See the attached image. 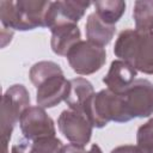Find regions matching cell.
I'll return each instance as SVG.
<instances>
[{
  "instance_id": "obj_13",
  "label": "cell",
  "mask_w": 153,
  "mask_h": 153,
  "mask_svg": "<svg viewBox=\"0 0 153 153\" xmlns=\"http://www.w3.org/2000/svg\"><path fill=\"white\" fill-rule=\"evenodd\" d=\"M69 82H71V87L65 103L68 105L69 110L84 114L86 103L94 94L93 85L87 79L81 76L71 79Z\"/></svg>"
},
{
  "instance_id": "obj_2",
  "label": "cell",
  "mask_w": 153,
  "mask_h": 153,
  "mask_svg": "<svg viewBox=\"0 0 153 153\" xmlns=\"http://www.w3.org/2000/svg\"><path fill=\"white\" fill-rule=\"evenodd\" d=\"M50 1L2 0L0 1V20L4 29L27 31L45 27V16Z\"/></svg>"
},
{
  "instance_id": "obj_5",
  "label": "cell",
  "mask_w": 153,
  "mask_h": 153,
  "mask_svg": "<svg viewBox=\"0 0 153 153\" xmlns=\"http://www.w3.org/2000/svg\"><path fill=\"white\" fill-rule=\"evenodd\" d=\"M71 68L80 75H90L98 72L106 61V51L90 41H80L74 44L66 55Z\"/></svg>"
},
{
  "instance_id": "obj_20",
  "label": "cell",
  "mask_w": 153,
  "mask_h": 153,
  "mask_svg": "<svg viewBox=\"0 0 153 153\" xmlns=\"http://www.w3.org/2000/svg\"><path fill=\"white\" fill-rule=\"evenodd\" d=\"M85 148L84 146L76 145V143H68L61 147L59 153H85Z\"/></svg>"
},
{
  "instance_id": "obj_11",
  "label": "cell",
  "mask_w": 153,
  "mask_h": 153,
  "mask_svg": "<svg viewBox=\"0 0 153 153\" xmlns=\"http://www.w3.org/2000/svg\"><path fill=\"white\" fill-rule=\"evenodd\" d=\"M136 75L137 71L131 65L122 60H114L106 75L103 78V82L108 86L109 91L122 94L135 81Z\"/></svg>"
},
{
  "instance_id": "obj_21",
  "label": "cell",
  "mask_w": 153,
  "mask_h": 153,
  "mask_svg": "<svg viewBox=\"0 0 153 153\" xmlns=\"http://www.w3.org/2000/svg\"><path fill=\"white\" fill-rule=\"evenodd\" d=\"M11 153H30V143L29 141L20 140L18 143L12 146Z\"/></svg>"
},
{
  "instance_id": "obj_17",
  "label": "cell",
  "mask_w": 153,
  "mask_h": 153,
  "mask_svg": "<svg viewBox=\"0 0 153 153\" xmlns=\"http://www.w3.org/2000/svg\"><path fill=\"white\" fill-rule=\"evenodd\" d=\"M60 73H63V72L57 63L53 61H39V62H36L30 68L29 76H30L32 85L35 87H38L39 84H42L45 79H48L51 75L60 74Z\"/></svg>"
},
{
  "instance_id": "obj_22",
  "label": "cell",
  "mask_w": 153,
  "mask_h": 153,
  "mask_svg": "<svg viewBox=\"0 0 153 153\" xmlns=\"http://www.w3.org/2000/svg\"><path fill=\"white\" fill-rule=\"evenodd\" d=\"M111 153H141L137 146L134 145H123V146H117L115 147Z\"/></svg>"
},
{
  "instance_id": "obj_23",
  "label": "cell",
  "mask_w": 153,
  "mask_h": 153,
  "mask_svg": "<svg viewBox=\"0 0 153 153\" xmlns=\"http://www.w3.org/2000/svg\"><path fill=\"white\" fill-rule=\"evenodd\" d=\"M85 153H103V151H102V148L97 143H92L91 148L87 152H85Z\"/></svg>"
},
{
  "instance_id": "obj_14",
  "label": "cell",
  "mask_w": 153,
  "mask_h": 153,
  "mask_svg": "<svg viewBox=\"0 0 153 153\" xmlns=\"http://www.w3.org/2000/svg\"><path fill=\"white\" fill-rule=\"evenodd\" d=\"M115 32H116V26L104 23L97 16L96 12L88 14L85 24V33L87 41L104 48L111 42Z\"/></svg>"
},
{
  "instance_id": "obj_1",
  "label": "cell",
  "mask_w": 153,
  "mask_h": 153,
  "mask_svg": "<svg viewBox=\"0 0 153 153\" xmlns=\"http://www.w3.org/2000/svg\"><path fill=\"white\" fill-rule=\"evenodd\" d=\"M114 54L118 60L131 65L136 71L153 74V31L139 32L135 29H126L120 32Z\"/></svg>"
},
{
  "instance_id": "obj_8",
  "label": "cell",
  "mask_w": 153,
  "mask_h": 153,
  "mask_svg": "<svg viewBox=\"0 0 153 153\" xmlns=\"http://www.w3.org/2000/svg\"><path fill=\"white\" fill-rule=\"evenodd\" d=\"M57 127L60 133L72 143L85 146L91 140L93 127L84 114L63 110L57 118Z\"/></svg>"
},
{
  "instance_id": "obj_10",
  "label": "cell",
  "mask_w": 153,
  "mask_h": 153,
  "mask_svg": "<svg viewBox=\"0 0 153 153\" xmlns=\"http://www.w3.org/2000/svg\"><path fill=\"white\" fill-rule=\"evenodd\" d=\"M71 82L63 75V73L55 74L45 79L39 84L36 92L37 105L43 109H50L65 102L69 92Z\"/></svg>"
},
{
  "instance_id": "obj_12",
  "label": "cell",
  "mask_w": 153,
  "mask_h": 153,
  "mask_svg": "<svg viewBox=\"0 0 153 153\" xmlns=\"http://www.w3.org/2000/svg\"><path fill=\"white\" fill-rule=\"evenodd\" d=\"M51 50L60 56H66L71 48L81 41V32L76 24L63 23L57 24L50 29Z\"/></svg>"
},
{
  "instance_id": "obj_9",
  "label": "cell",
  "mask_w": 153,
  "mask_h": 153,
  "mask_svg": "<svg viewBox=\"0 0 153 153\" xmlns=\"http://www.w3.org/2000/svg\"><path fill=\"white\" fill-rule=\"evenodd\" d=\"M91 5L92 2L90 1H50L45 16V27L51 29L55 25L63 23L78 24Z\"/></svg>"
},
{
  "instance_id": "obj_4",
  "label": "cell",
  "mask_w": 153,
  "mask_h": 153,
  "mask_svg": "<svg viewBox=\"0 0 153 153\" xmlns=\"http://www.w3.org/2000/svg\"><path fill=\"white\" fill-rule=\"evenodd\" d=\"M30 93L22 84L10 86L1 100V140L4 143L2 153H8V142L12 131L20 120L22 114L30 106Z\"/></svg>"
},
{
  "instance_id": "obj_19",
  "label": "cell",
  "mask_w": 153,
  "mask_h": 153,
  "mask_svg": "<svg viewBox=\"0 0 153 153\" xmlns=\"http://www.w3.org/2000/svg\"><path fill=\"white\" fill-rule=\"evenodd\" d=\"M62 141L56 136H43L30 143V153H59Z\"/></svg>"
},
{
  "instance_id": "obj_6",
  "label": "cell",
  "mask_w": 153,
  "mask_h": 153,
  "mask_svg": "<svg viewBox=\"0 0 153 153\" xmlns=\"http://www.w3.org/2000/svg\"><path fill=\"white\" fill-rule=\"evenodd\" d=\"M129 116L143 118L153 115V84L147 79H135L130 87L122 93Z\"/></svg>"
},
{
  "instance_id": "obj_7",
  "label": "cell",
  "mask_w": 153,
  "mask_h": 153,
  "mask_svg": "<svg viewBox=\"0 0 153 153\" xmlns=\"http://www.w3.org/2000/svg\"><path fill=\"white\" fill-rule=\"evenodd\" d=\"M19 127L27 141L43 136H55L56 129L53 118L41 106H29L20 116Z\"/></svg>"
},
{
  "instance_id": "obj_18",
  "label": "cell",
  "mask_w": 153,
  "mask_h": 153,
  "mask_svg": "<svg viewBox=\"0 0 153 153\" xmlns=\"http://www.w3.org/2000/svg\"><path fill=\"white\" fill-rule=\"evenodd\" d=\"M136 143L141 153H153V117L139 127Z\"/></svg>"
},
{
  "instance_id": "obj_16",
  "label": "cell",
  "mask_w": 153,
  "mask_h": 153,
  "mask_svg": "<svg viewBox=\"0 0 153 153\" xmlns=\"http://www.w3.org/2000/svg\"><path fill=\"white\" fill-rule=\"evenodd\" d=\"M133 18L135 22L136 31H153V0L135 1L133 8Z\"/></svg>"
},
{
  "instance_id": "obj_15",
  "label": "cell",
  "mask_w": 153,
  "mask_h": 153,
  "mask_svg": "<svg viewBox=\"0 0 153 153\" xmlns=\"http://www.w3.org/2000/svg\"><path fill=\"white\" fill-rule=\"evenodd\" d=\"M97 16L106 24L115 25L126 12V2L122 0H102L93 2Z\"/></svg>"
},
{
  "instance_id": "obj_3",
  "label": "cell",
  "mask_w": 153,
  "mask_h": 153,
  "mask_svg": "<svg viewBox=\"0 0 153 153\" xmlns=\"http://www.w3.org/2000/svg\"><path fill=\"white\" fill-rule=\"evenodd\" d=\"M84 115L94 128H104L109 122L126 123L131 121L124 97L111 91L100 90L86 103Z\"/></svg>"
}]
</instances>
